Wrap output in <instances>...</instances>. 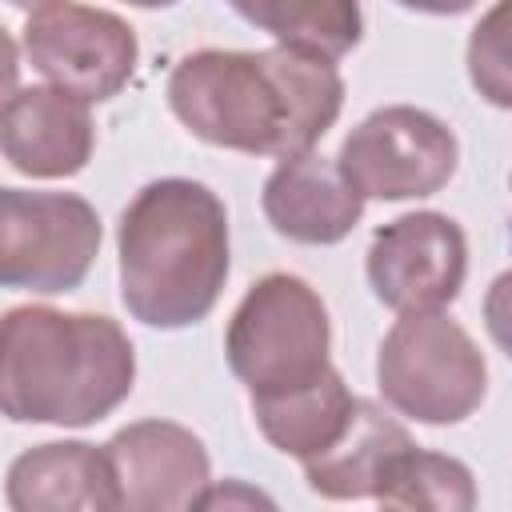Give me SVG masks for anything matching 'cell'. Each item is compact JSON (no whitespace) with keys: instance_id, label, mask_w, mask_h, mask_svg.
<instances>
[{"instance_id":"cell-17","label":"cell","mask_w":512,"mask_h":512,"mask_svg":"<svg viewBox=\"0 0 512 512\" xmlns=\"http://www.w3.org/2000/svg\"><path fill=\"white\" fill-rule=\"evenodd\" d=\"M376 504L428 508V512H468V508H476V484L460 460L440 456V452H424L412 444L388 468L384 488L376 492Z\"/></svg>"},{"instance_id":"cell-4","label":"cell","mask_w":512,"mask_h":512,"mask_svg":"<svg viewBox=\"0 0 512 512\" xmlns=\"http://www.w3.org/2000/svg\"><path fill=\"white\" fill-rule=\"evenodd\" d=\"M328 308L320 292L288 272H268L236 304L224 336L232 376L248 396H276L324 376L328 364Z\"/></svg>"},{"instance_id":"cell-11","label":"cell","mask_w":512,"mask_h":512,"mask_svg":"<svg viewBox=\"0 0 512 512\" xmlns=\"http://www.w3.org/2000/svg\"><path fill=\"white\" fill-rule=\"evenodd\" d=\"M4 160L32 180L76 176L92 160L96 128L88 104L56 84H32L4 100L0 120Z\"/></svg>"},{"instance_id":"cell-1","label":"cell","mask_w":512,"mask_h":512,"mask_svg":"<svg viewBox=\"0 0 512 512\" xmlns=\"http://www.w3.org/2000/svg\"><path fill=\"white\" fill-rule=\"evenodd\" d=\"M172 116L204 144L248 156H300L336 124L344 80L332 56L276 44L264 52L200 48L168 76Z\"/></svg>"},{"instance_id":"cell-7","label":"cell","mask_w":512,"mask_h":512,"mask_svg":"<svg viewBox=\"0 0 512 512\" xmlns=\"http://www.w3.org/2000/svg\"><path fill=\"white\" fill-rule=\"evenodd\" d=\"M460 148L444 120L412 104H388L364 116L340 144V172L364 200H420L456 172Z\"/></svg>"},{"instance_id":"cell-15","label":"cell","mask_w":512,"mask_h":512,"mask_svg":"<svg viewBox=\"0 0 512 512\" xmlns=\"http://www.w3.org/2000/svg\"><path fill=\"white\" fill-rule=\"evenodd\" d=\"M356 400L344 384V376L336 368H328L324 376L276 392V396H252V416L264 432V440L296 460H308L316 452H324L352 420Z\"/></svg>"},{"instance_id":"cell-18","label":"cell","mask_w":512,"mask_h":512,"mask_svg":"<svg viewBox=\"0 0 512 512\" xmlns=\"http://www.w3.org/2000/svg\"><path fill=\"white\" fill-rule=\"evenodd\" d=\"M468 80L480 100L512 112V0H496L472 28Z\"/></svg>"},{"instance_id":"cell-8","label":"cell","mask_w":512,"mask_h":512,"mask_svg":"<svg viewBox=\"0 0 512 512\" xmlns=\"http://www.w3.org/2000/svg\"><path fill=\"white\" fill-rule=\"evenodd\" d=\"M24 52L48 84L80 96L84 104H100L124 92L140 60L136 32L116 12L72 0L28 16Z\"/></svg>"},{"instance_id":"cell-21","label":"cell","mask_w":512,"mask_h":512,"mask_svg":"<svg viewBox=\"0 0 512 512\" xmlns=\"http://www.w3.org/2000/svg\"><path fill=\"white\" fill-rule=\"evenodd\" d=\"M12 8H24V12H44V8H52V4H60V0H8Z\"/></svg>"},{"instance_id":"cell-12","label":"cell","mask_w":512,"mask_h":512,"mask_svg":"<svg viewBox=\"0 0 512 512\" xmlns=\"http://www.w3.org/2000/svg\"><path fill=\"white\" fill-rule=\"evenodd\" d=\"M268 224L296 244H340L364 216V196L348 184L340 164L300 152L272 168L260 192Z\"/></svg>"},{"instance_id":"cell-16","label":"cell","mask_w":512,"mask_h":512,"mask_svg":"<svg viewBox=\"0 0 512 512\" xmlns=\"http://www.w3.org/2000/svg\"><path fill=\"white\" fill-rule=\"evenodd\" d=\"M248 24L320 56H344L364 36L360 0H228Z\"/></svg>"},{"instance_id":"cell-2","label":"cell","mask_w":512,"mask_h":512,"mask_svg":"<svg viewBox=\"0 0 512 512\" xmlns=\"http://www.w3.org/2000/svg\"><path fill=\"white\" fill-rule=\"evenodd\" d=\"M120 300L148 328L200 324L228 280L224 200L184 176L144 184L120 216Z\"/></svg>"},{"instance_id":"cell-14","label":"cell","mask_w":512,"mask_h":512,"mask_svg":"<svg viewBox=\"0 0 512 512\" xmlns=\"http://www.w3.org/2000/svg\"><path fill=\"white\" fill-rule=\"evenodd\" d=\"M412 448V436L372 400H356L348 428L316 456L300 460L304 480L324 500H376L396 456Z\"/></svg>"},{"instance_id":"cell-20","label":"cell","mask_w":512,"mask_h":512,"mask_svg":"<svg viewBox=\"0 0 512 512\" xmlns=\"http://www.w3.org/2000/svg\"><path fill=\"white\" fill-rule=\"evenodd\" d=\"M396 4H404L412 12H428V16H460L480 0H396Z\"/></svg>"},{"instance_id":"cell-13","label":"cell","mask_w":512,"mask_h":512,"mask_svg":"<svg viewBox=\"0 0 512 512\" xmlns=\"http://www.w3.org/2000/svg\"><path fill=\"white\" fill-rule=\"evenodd\" d=\"M4 496L16 512H112L120 508L108 448L52 440L20 452L8 468Z\"/></svg>"},{"instance_id":"cell-5","label":"cell","mask_w":512,"mask_h":512,"mask_svg":"<svg viewBox=\"0 0 512 512\" xmlns=\"http://www.w3.org/2000/svg\"><path fill=\"white\" fill-rule=\"evenodd\" d=\"M376 388L408 420L460 424L488 392V364L476 340L440 308L400 312L376 352Z\"/></svg>"},{"instance_id":"cell-6","label":"cell","mask_w":512,"mask_h":512,"mask_svg":"<svg viewBox=\"0 0 512 512\" xmlns=\"http://www.w3.org/2000/svg\"><path fill=\"white\" fill-rule=\"evenodd\" d=\"M100 252V216L76 192H0V280L40 296L84 284Z\"/></svg>"},{"instance_id":"cell-10","label":"cell","mask_w":512,"mask_h":512,"mask_svg":"<svg viewBox=\"0 0 512 512\" xmlns=\"http://www.w3.org/2000/svg\"><path fill=\"white\" fill-rule=\"evenodd\" d=\"M108 460L128 512H184L200 508L208 492V452L200 436L172 420H136L108 444Z\"/></svg>"},{"instance_id":"cell-3","label":"cell","mask_w":512,"mask_h":512,"mask_svg":"<svg viewBox=\"0 0 512 512\" xmlns=\"http://www.w3.org/2000/svg\"><path fill=\"white\" fill-rule=\"evenodd\" d=\"M136 380L124 328L96 312L12 308L0 344V408L16 424L88 428L116 412Z\"/></svg>"},{"instance_id":"cell-22","label":"cell","mask_w":512,"mask_h":512,"mask_svg":"<svg viewBox=\"0 0 512 512\" xmlns=\"http://www.w3.org/2000/svg\"><path fill=\"white\" fill-rule=\"evenodd\" d=\"M124 4H136V8H168L176 0H124Z\"/></svg>"},{"instance_id":"cell-9","label":"cell","mask_w":512,"mask_h":512,"mask_svg":"<svg viewBox=\"0 0 512 512\" xmlns=\"http://www.w3.org/2000/svg\"><path fill=\"white\" fill-rule=\"evenodd\" d=\"M364 272L384 308L432 312L460 296L468 272V244L452 216L408 212L376 228Z\"/></svg>"},{"instance_id":"cell-19","label":"cell","mask_w":512,"mask_h":512,"mask_svg":"<svg viewBox=\"0 0 512 512\" xmlns=\"http://www.w3.org/2000/svg\"><path fill=\"white\" fill-rule=\"evenodd\" d=\"M484 324L492 340L512 356V272H500L484 296Z\"/></svg>"}]
</instances>
